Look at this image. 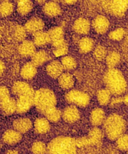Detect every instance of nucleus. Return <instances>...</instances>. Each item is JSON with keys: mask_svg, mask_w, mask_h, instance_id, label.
Here are the masks:
<instances>
[{"mask_svg": "<svg viewBox=\"0 0 128 154\" xmlns=\"http://www.w3.org/2000/svg\"><path fill=\"white\" fill-rule=\"evenodd\" d=\"M62 115L66 122L72 123L80 118V112L74 105H70L64 109Z\"/></svg>", "mask_w": 128, "mask_h": 154, "instance_id": "obj_11", "label": "nucleus"}, {"mask_svg": "<svg viewBox=\"0 0 128 154\" xmlns=\"http://www.w3.org/2000/svg\"><path fill=\"white\" fill-rule=\"evenodd\" d=\"M33 8V3L30 0H20L17 3L18 12L21 15H26Z\"/></svg>", "mask_w": 128, "mask_h": 154, "instance_id": "obj_27", "label": "nucleus"}, {"mask_svg": "<svg viewBox=\"0 0 128 154\" xmlns=\"http://www.w3.org/2000/svg\"><path fill=\"white\" fill-rule=\"evenodd\" d=\"M62 2L66 3H67V5H74V4L77 2V1H71V0H70V1H63V2Z\"/></svg>", "mask_w": 128, "mask_h": 154, "instance_id": "obj_42", "label": "nucleus"}, {"mask_svg": "<svg viewBox=\"0 0 128 154\" xmlns=\"http://www.w3.org/2000/svg\"><path fill=\"white\" fill-rule=\"evenodd\" d=\"M12 91L13 94L19 96H33L35 91L33 88L28 83L23 81H17L14 83L12 87Z\"/></svg>", "mask_w": 128, "mask_h": 154, "instance_id": "obj_8", "label": "nucleus"}, {"mask_svg": "<svg viewBox=\"0 0 128 154\" xmlns=\"http://www.w3.org/2000/svg\"><path fill=\"white\" fill-rule=\"evenodd\" d=\"M107 55H108V53H107V50L105 47L101 45H98L96 47L94 51V55L97 60H104L106 58Z\"/></svg>", "mask_w": 128, "mask_h": 154, "instance_id": "obj_35", "label": "nucleus"}, {"mask_svg": "<svg viewBox=\"0 0 128 154\" xmlns=\"http://www.w3.org/2000/svg\"><path fill=\"white\" fill-rule=\"evenodd\" d=\"M44 115L47 120L48 122H58L62 116L61 111L56 107L50 109L47 112H45Z\"/></svg>", "mask_w": 128, "mask_h": 154, "instance_id": "obj_30", "label": "nucleus"}, {"mask_svg": "<svg viewBox=\"0 0 128 154\" xmlns=\"http://www.w3.org/2000/svg\"><path fill=\"white\" fill-rule=\"evenodd\" d=\"M22 138L21 134L15 130L6 131L3 135V141L8 145H15L18 143Z\"/></svg>", "mask_w": 128, "mask_h": 154, "instance_id": "obj_17", "label": "nucleus"}, {"mask_svg": "<svg viewBox=\"0 0 128 154\" xmlns=\"http://www.w3.org/2000/svg\"><path fill=\"white\" fill-rule=\"evenodd\" d=\"M123 102L128 106V94L126 95L124 97H123Z\"/></svg>", "mask_w": 128, "mask_h": 154, "instance_id": "obj_44", "label": "nucleus"}, {"mask_svg": "<svg viewBox=\"0 0 128 154\" xmlns=\"http://www.w3.org/2000/svg\"><path fill=\"white\" fill-rule=\"evenodd\" d=\"M48 33L50 38V42L54 48L66 43L65 39H64V32L62 27H53L49 30Z\"/></svg>", "mask_w": 128, "mask_h": 154, "instance_id": "obj_7", "label": "nucleus"}, {"mask_svg": "<svg viewBox=\"0 0 128 154\" xmlns=\"http://www.w3.org/2000/svg\"><path fill=\"white\" fill-rule=\"evenodd\" d=\"M14 37L17 41L21 42L25 40L26 37V31L25 27L21 25H17L14 30Z\"/></svg>", "mask_w": 128, "mask_h": 154, "instance_id": "obj_33", "label": "nucleus"}, {"mask_svg": "<svg viewBox=\"0 0 128 154\" xmlns=\"http://www.w3.org/2000/svg\"><path fill=\"white\" fill-rule=\"evenodd\" d=\"M58 79L60 86L64 89H71L75 84L74 78L69 73H63Z\"/></svg>", "mask_w": 128, "mask_h": 154, "instance_id": "obj_22", "label": "nucleus"}, {"mask_svg": "<svg viewBox=\"0 0 128 154\" xmlns=\"http://www.w3.org/2000/svg\"><path fill=\"white\" fill-rule=\"evenodd\" d=\"M14 10L13 5L8 1L3 2L0 3V15L3 17L10 16Z\"/></svg>", "mask_w": 128, "mask_h": 154, "instance_id": "obj_31", "label": "nucleus"}, {"mask_svg": "<svg viewBox=\"0 0 128 154\" xmlns=\"http://www.w3.org/2000/svg\"><path fill=\"white\" fill-rule=\"evenodd\" d=\"M111 93L108 89H99L97 93V98L99 103L102 106H105L111 101Z\"/></svg>", "mask_w": 128, "mask_h": 154, "instance_id": "obj_28", "label": "nucleus"}, {"mask_svg": "<svg viewBox=\"0 0 128 154\" xmlns=\"http://www.w3.org/2000/svg\"><path fill=\"white\" fill-rule=\"evenodd\" d=\"M61 64L63 69L67 71H72L77 66V62L74 58L70 56H64L61 59Z\"/></svg>", "mask_w": 128, "mask_h": 154, "instance_id": "obj_32", "label": "nucleus"}, {"mask_svg": "<svg viewBox=\"0 0 128 154\" xmlns=\"http://www.w3.org/2000/svg\"><path fill=\"white\" fill-rule=\"evenodd\" d=\"M63 70L61 62L57 60L52 61L47 66V74L53 79L59 78L63 74Z\"/></svg>", "mask_w": 128, "mask_h": 154, "instance_id": "obj_15", "label": "nucleus"}, {"mask_svg": "<svg viewBox=\"0 0 128 154\" xmlns=\"http://www.w3.org/2000/svg\"><path fill=\"white\" fill-rule=\"evenodd\" d=\"M10 97V91L6 86H0V103Z\"/></svg>", "mask_w": 128, "mask_h": 154, "instance_id": "obj_39", "label": "nucleus"}, {"mask_svg": "<svg viewBox=\"0 0 128 154\" xmlns=\"http://www.w3.org/2000/svg\"><path fill=\"white\" fill-rule=\"evenodd\" d=\"M33 96H21L16 101V111L18 113H25L32 108L33 105Z\"/></svg>", "mask_w": 128, "mask_h": 154, "instance_id": "obj_9", "label": "nucleus"}, {"mask_svg": "<svg viewBox=\"0 0 128 154\" xmlns=\"http://www.w3.org/2000/svg\"><path fill=\"white\" fill-rule=\"evenodd\" d=\"M49 59L48 54L44 51H39L32 56V62L36 66H41Z\"/></svg>", "mask_w": 128, "mask_h": 154, "instance_id": "obj_25", "label": "nucleus"}, {"mask_svg": "<svg viewBox=\"0 0 128 154\" xmlns=\"http://www.w3.org/2000/svg\"><path fill=\"white\" fill-rule=\"evenodd\" d=\"M94 45L93 39L89 37H84L79 40V48L82 54H87L90 52Z\"/></svg>", "mask_w": 128, "mask_h": 154, "instance_id": "obj_26", "label": "nucleus"}, {"mask_svg": "<svg viewBox=\"0 0 128 154\" xmlns=\"http://www.w3.org/2000/svg\"><path fill=\"white\" fill-rule=\"evenodd\" d=\"M44 26L45 23L42 20L39 18H32L25 23L24 27L26 32L35 34L42 31Z\"/></svg>", "mask_w": 128, "mask_h": 154, "instance_id": "obj_12", "label": "nucleus"}, {"mask_svg": "<svg viewBox=\"0 0 128 154\" xmlns=\"http://www.w3.org/2000/svg\"><path fill=\"white\" fill-rule=\"evenodd\" d=\"M103 6L111 15L120 17L124 15L128 9V1H107L104 2Z\"/></svg>", "mask_w": 128, "mask_h": 154, "instance_id": "obj_6", "label": "nucleus"}, {"mask_svg": "<svg viewBox=\"0 0 128 154\" xmlns=\"http://www.w3.org/2000/svg\"><path fill=\"white\" fill-rule=\"evenodd\" d=\"M56 104V96L52 90L41 88L35 92L33 105L40 113L45 114L50 109L55 107Z\"/></svg>", "mask_w": 128, "mask_h": 154, "instance_id": "obj_3", "label": "nucleus"}, {"mask_svg": "<svg viewBox=\"0 0 128 154\" xmlns=\"http://www.w3.org/2000/svg\"><path fill=\"white\" fill-rule=\"evenodd\" d=\"M33 154H45L47 152L45 145L41 142H37L33 144L32 147Z\"/></svg>", "mask_w": 128, "mask_h": 154, "instance_id": "obj_37", "label": "nucleus"}, {"mask_svg": "<svg viewBox=\"0 0 128 154\" xmlns=\"http://www.w3.org/2000/svg\"><path fill=\"white\" fill-rule=\"evenodd\" d=\"M104 82L111 94L120 95L127 89V82L122 72L116 68L109 69L104 76Z\"/></svg>", "mask_w": 128, "mask_h": 154, "instance_id": "obj_2", "label": "nucleus"}, {"mask_svg": "<svg viewBox=\"0 0 128 154\" xmlns=\"http://www.w3.org/2000/svg\"><path fill=\"white\" fill-rule=\"evenodd\" d=\"M50 42V38L48 32L41 31L33 34V43L35 45L42 47Z\"/></svg>", "mask_w": 128, "mask_h": 154, "instance_id": "obj_24", "label": "nucleus"}, {"mask_svg": "<svg viewBox=\"0 0 128 154\" xmlns=\"http://www.w3.org/2000/svg\"><path fill=\"white\" fill-rule=\"evenodd\" d=\"M6 154H19V153H18V152H17L16 150H10L7 152L6 153Z\"/></svg>", "mask_w": 128, "mask_h": 154, "instance_id": "obj_43", "label": "nucleus"}, {"mask_svg": "<svg viewBox=\"0 0 128 154\" xmlns=\"http://www.w3.org/2000/svg\"><path fill=\"white\" fill-rule=\"evenodd\" d=\"M5 69V65L4 64V62L2 60H0V76H1L4 72Z\"/></svg>", "mask_w": 128, "mask_h": 154, "instance_id": "obj_40", "label": "nucleus"}, {"mask_svg": "<svg viewBox=\"0 0 128 154\" xmlns=\"http://www.w3.org/2000/svg\"><path fill=\"white\" fill-rule=\"evenodd\" d=\"M66 100L70 104L84 108L89 104L90 97L87 93L74 89L70 91L66 94Z\"/></svg>", "mask_w": 128, "mask_h": 154, "instance_id": "obj_5", "label": "nucleus"}, {"mask_svg": "<svg viewBox=\"0 0 128 154\" xmlns=\"http://www.w3.org/2000/svg\"><path fill=\"white\" fill-rule=\"evenodd\" d=\"M43 11L46 15L50 17H54L60 15L62 10L58 3L55 2H49L45 4Z\"/></svg>", "mask_w": 128, "mask_h": 154, "instance_id": "obj_18", "label": "nucleus"}, {"mask_svg": "<svg viewBox=\"0 0 128 154\" xmlns=\"http://www.w3.org/2000/svg\"><path fill=\"white\" fill-rule=\"evenodd\" d=\"M32 121L27 118H20L17 119L13 122L14 128L21 134H25L29 131L32 128Z\"/></svg>", "mask_w": 128, "mask_h": 154, "instance_id": "obj_16", "label": "nucleus"}, {"mask_svg": "<svg viewBox=\"0 0 128 154\" xmlns=\"http://www.w3.org/2000/svg\"><path fill=\"white\" fill-rule=\"evenodd\" d=\"M104 128L106 136L111 140H114L123 135L126 130V122L120 115L112 114L104 120Z\"/></svg>", "mask_w": 128, "mask_h": 154, "instance_id": "obj_4", "label": "nucleus"}, {"mask_svg": "<svg viewBox=\"0 0 128 154\" xmlns=\"http://www.w3.org/2000/svg\"><path fill=\"white\" fill-rule=\"evenodd\" d=\"M0 40H1V34H0Z\"/></svg>", "mask_w": 128, "mask_h": 154, "instance_id": "obj_45", "label": "nucleus"}, {"mask_svg": "<svg viewBox=\"0 0 128 154\" xmlns=\"http://www.w3.org/2000/svg\"><path fill=\"white\" fill-rule=\"evenodd\" d=\"M90 29V23L89 21L84 18L77 19L73 25V30L78 34L86 35Z\"/></svg>", "mask_w": 128, "mask_h": 154, "instance_id": "obj_13", "label": "nucleus"}, {"mask_svg": "<svg viewBox=\"0 0 128 154\" xmlns=\"http://www.w3.org/2000/svg\"><path fill=\"white\" fill-rule=\"evenodd\" d=\"M35 130L39 134H45L50 129L49 122L44 118H40L36 120L34 124Z\"/></svg>", "mask_w": 128, "mask_h": 154, "instance_id": "obj_23", "label": "nucleus"}, {"mask_svg": "<svg viewBox=\"0 0 128 154\" xmlns=\"http://www.w3.org/2000/svg\"><path fill=\"white\" fill-rule=\"evenodd\" d=\"M68 52V45L67 43L64 44L59 47L54 48L53 54L56 57H59V56L66 55Z\"/></svg>", "mask_w": 128, "mask_h": 154, "instance_id": "obj_38", "label": "nucleus"}, {"mask_svg": "<svg viewBox=\"0 0 128 154\" xmlns=\"http://www.w3.org/2000/svg\"><path fill=\"white\" fill-rule=\"evenodd\" d=\"M105 113L102 109L97 108L92 111L90 114V122L95 127H98L104 122Z\"/></svg>", "mask_w": 128, "mask_h": 154, "instance_id": "obj_21", "label": "nucleus"}, {"mask_svg": "<svg viewBox=\"0 0 128 154\" xmlns=\"http://www.w3.org/2000/svg\"><path fill=\"white\" fill-rule=\"evenodd\" d=\"M127 153H128V150H127Z\"/></svg>", "mask_w": 128, "mask_h": 154, "instance_id": "obj_46", "label": "nucleus"}, {"mask_svg": "<svg viewBox=\"0 0 128 154\" xmlns=\"http://www.w3.org/2000/svg\"><path fill=\"white\" fill-rule=\"evenodd\" d=\"M123 101V98H116V99H114L113 101H112V105H116L117 104H119L120 103H121Z\"/></svg>", "mask_w": 128, "mask_h": 154, "instance_id": "obj_41", "label": "nucleus"}, {"mask_svg": "<svg viewBox=\"0 0 128 154\" xmlns=\"http://www.w3.org/2000/svg\"><path fill=\"white\" fill-rule=\"evenodd\" d=\"M99 146L68 137L54 138L48 146V154H97Z\"/></svg>", "mask_w": 128, "mask_h": 154, "instance_id": "obj_1", "label": "nucleus"}, {"mask_svg": "<svg viewBox=\"0 0 128 154\" xmlns=\"http://www.w3.org/2000/svg\"><path fill=\"white\" fill-rule=\"evenodd\" d=\"M120 60V54L117 52L112 51L107 55V57L105 58L106 64L109 69L114 68L119 64Z\"/></svg>", "mask_w": 128, "mask_h": 154, "instance_id": "obj_29", "label": "nucleus"}, {"mask_svg": "<svg viewBox=\"0 0 128 154\" xmlns=\"http://www.w3.org/2000/svg\"><path fill=\"white\" fill-rule=\"evenodd\" d=\"M116 145L117 148L120 150H128V135L123 134L120 136L116 140Z\"/></svg>", "mask_w": 128, "mask_h": 154, "instance_id": "obj_34", "label": "nucleus"}, {"mask_svg": "<svg viewBox=\"0 0 128 154\" xmlns=\"http://www.w3.org/2000/svg\"><path fill=\"white\" fill-rule=\"evenodd\" d=\"M37 69L32 62H27L21 69V75L25 79H32L37 74Z\"/></svg>", "mask_w": 128, "mask_h": 154, "instance_id": "obj_19", "label": "nucleus"}, {"mask_svg": "<svg viewBox=\"0 0 128 154\" xmlns=\"http://www.w3.org/2000/svg\"><path fill=\"white\" fill-rule=\"evenodd\" d=\"M19 54L24 57H32L36 52V48L33 42L30 40H24L18 47Z\"/></svg>", "mask_w": 128, "mask_h": 154, "instance_id": "obj_14", "label": "nucleus"}, {"mask_svg": "<svg viewBox=\"0 0 128 154\" xmlns=\"http://www.w3.org/2000/svg\"><path fill=\"white\" fill-rule=\"evenodd\" d=\"M125 30L123 28H119L114 30L112 31L109 34V37L111 40L115 41L121 40L125 35Z\"/></svg>", "mask_w": 128, "mask_h": 154, "instance_id": "obj_36", "label": "nucleus"}, {"mask_svg": "<svg viewBox=\"0 0 128 154\" xmlns=\"http://www.w3.org/2000/svg\"><path fill=\"white\" fill-rule=\"evenodd\" d=\"M0 108L4 114L11 115L16 111V101L10 97L8 99L0 103Z\"/></svg>", "mask_w": 128, "mask_h": 154, "instance_id": "obj_20", "label": "nucleus"}, {"mask_svg": "<svg viewBox=\"0 0 128 154\" xmlns=\"http://www.w3.org/2000/svg\"><path fill=\"white\" fill-rule=\"evenodd\" d=\"M109 21L105 16L99 15L92 21V26L99 34H104L109 27Z\"/></svg>", "mask_w": 128, "mask_h": 154, "instance_id": "obj_10", "label": "nucleus"}]
</instances>
